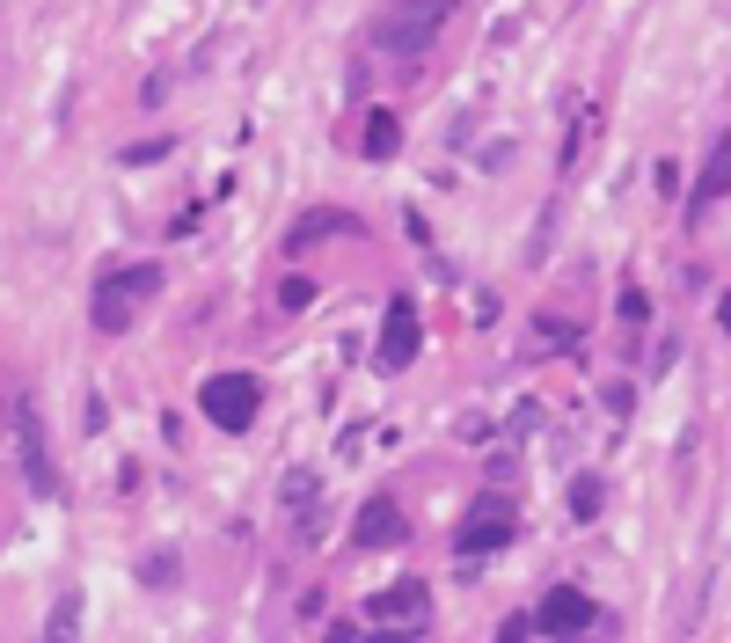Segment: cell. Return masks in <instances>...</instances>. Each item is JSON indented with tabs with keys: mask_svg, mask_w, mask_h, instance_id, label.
Returning a JSON list of instances; mask_svg holds the SVG:
<instances>
[{
	"mask_svg": "<svg viewBox=\"0 0 731 643\" xmlns=\"http://www.w3.org/2000/svg\"><path fill=\"white\" fill-rule=\"evenodd\" d=\"M717 322H724V330H731V285H724V293H717Z\"/></svg>",
	"mask_w": 731,
	"mask_h": 643,
	"instance_id": "cell-23",
	"label": "cell"
},
{
	"mask_svg": "<svg viewBox=\"0 0 731 643\" xmlns=\"http://www.w3.org/2000/svg\"><path fill=\"white\" fill-rule=\"evenodd\" d=\"M614 314H622V330L637 336L651 322V293H644V285H622V293H614Z\"/></svg>",
	"mask_w": 731,
	"mask_h": 643,
	"instance_id": "cell-14",
	"label": "cell"
},
{
	"mask_svg": "<svg viewBox=\"0 0 731 643\" xmlns=\"http://www.w3.org/2000/svg\"><path fill=\"white\" fill-rule=\"evenodd\" d=\"M81 629V600H59V614H52V636H73Z\"/></svg>",
	"mask_w": 731,
	"mask_h": 643,
	"instance_id": "cell-20",
	"label": "cell"
},
{
	"mask_svg": "<svg viewBox=\"0 0 731 643\" xmlns=\"http://www.w3.org/2000/svg\"><path fill=\"white\" fill-rule=\"evenodd\" d=\"M402 534H410V520H402L395 498H366L359 520H351V541H359V549H395Z\"/></svg>",
	"mask_w": 731,
	"mask_h": 643,
	"instance_id": "cell-8",
	"label": "cell"
},
{
	"mask_svg": "<svg viewBox=\"0 0 731 643\" xmlns=\"http://www.w3.org/2000/svg\"><path fill=\"white\" fill-rule=\"evenodd\" d=\"M520 636H534V614H512V622H498V643H520Z\"/></svg>",
	"mask_w": 731,
	"mask_h": 643,
	"instance_id": "cell-22",
	"label": "cell"
},
{
	"mask_svg": "<svg viewBox=\"0 0 731 643\" xmlns=\"http://www.w3.org/2000/svg\"><path fill=\"white\" fill-rule=\"evenodd\" d=\"M424 607H432V585H424V577H395V585L388 592H373V600H366V614H373V622H388V629H410V636H424Z\"/></svg>",
	"mask_w": 731,
	"mask_h": 643,
	"instance_id": "cell-6",
	"label": "cell"
},
{
	"mask_svg": "<svg viewBox=\"0 0 731 643\" xmlns=\"http://www.w3.org/2000/svg\"><path fill=\"white\" fill-rule=\"evenodd\" d=\"M549 242H557V205H549V212H541V227H534V249H527V257H549Z\"/></svg>",
	"mask_w": 731,
	"mask_h": 643,
	"instance_id": "cell-19",
	"label": "cell"
},
{
	"mask_svg": "<svg viewBox=\"0 0 731 643\" xmlns=\"http://www.w3.org/2000/svg\"><path fill=\"white\" fill-rule=\"evenodd\" d=\"M578 344V322H563V314H534V351H563Z\"/></svg>",
	"mask_w": 731,
	"mask_h": 643,
	"instance_id": "cell-15",
	"label": "cell"
},
{
	"mask_svg": "<svg viewBox=\"0 0 731 643\" xmlns=\"http://www.w3.org/2000/svg\"><path fill=\"white\" fill-rule=\"evenodd\" d=\"M724 191H731V140L717 147V161H710V169H702V183H695V212L710 205V198H724Z\"/></svg>",
	"mask_w": 731,
	"mask_h": 643,
	"instance_id": "cell-13",
	"label": "cell"
},
{
	"mask_svg": "<svg viewBox=\"0 0 731 643\" xmlns=\"http://www.w3.org/2000/svg\"><path fill=\"white\" fill-rule=\"evenodd\" d=\"M447 16H453V0H388L381 16H373V44L388 59H418L447 30Z\"/></svg>",
	"mask_w": 731,
	"mask_h": 643,
	"instance_id": "cell-2",
	"label": "cell"
},
{
	"mask_svg": "<svg viewBox=\"0 0 731 643\" xmlns=\"http://www.w3.org/2000/svg\"><path fill=\"white\" fill-rule=\"evenodd\" d=\"M418 344H424L418 300H388V314H381V365H388V373H402V365L418 359Z\"/></svg>",
	"mask_w": 731,
	"mask_h": 643,
	"instance_id": "cell-7",
	"label": "cell"
},
{
	"mask_svg": "<svg viewBox=\"0 0 731 643\" xmlns=\"http://www.w3.org/2000/svg\"><path fill=\"white\" fill-rule=\"evenodd\" d=\"M22 469H30V490H37V498H59V469H52V453L37 446L30 424H22Z\"/></svg>",
	"mask_w": 731,
	"mask_h": 643,
	"instance_id": "cell-11",
	"label": "cell"
},
{
	"mask_svg": "<svg viewBox=\"0 0 731 643\" xmlns=\"http://www.w3.org/2000/svg\"><path fill=\"white\" fill-rule=\"evenodd\" d=\"M512 534H520V512H512V498H475L469 504V520L453 526V556H498V549H512Z\"/></svg>",
	"mask_w": 731,
	"mask_h": 643,
	"instance_id": "cell-3",
	"label": "cell"
},
{
	"mask_svg": "<svg viewBox=\"0 0 731 643\" xmlns=\"http://www.w3.org/2000/svg\"><path fill=\"white\" fill-rule=\"evenodd\" d=\"M402 147V124H395V110H366V154L373 161H388Z\"/></svg>",
	"mask_w": 731,
	"mask_h": 643,
	"instance_id": "cell-12",
	"label": "cell"
},
{
	"mask_svg": "<svg viewBox=\"0 0 731 643\" xmlns=\"http://www.w3.org/2000/svg\"><path fill=\"white\" fill-rule=\"evenodd\" d=\"M600 395H608V410H614V418H629V410H637V395H629L622 381H608V388H600Z\"/></svg>",
	"mask_w": 731,
	"mask_h": 643,
	"instance_id": "cell-21",
	"label": "cell"
},
{
	"mask_svg": "<svg viewBox=\"0 0 731 643\" xmlns=\"http://www.w3.org/2000/svg\"><path fill=\"white\" fill-rule=\"evenodd\" d=\"M198 410H206L220 432H234L242 439L249 424H257V410H263V388L249 381V373H212L206 388H198Z\"/></svg>",
	"mask_w": 731,
	"mask_h": 643,
	"instance_id": "cell-4",
	"label": "cell"
},
{
	"mask_svg": "<svg viewBox=\"0 0 731 643\" xmlns=\"http://www.w3.org/2000/svg\"><path fill=\"white\" fill-rule=\"evenodd\" d=\"M585 629H600V607H592L578 585H557L534 607V636H585Z\"/></svg>",
	"mask_w": 731,
	"mask_h": 643,
	"instance_id": "cell-5",
	"label": "cell"
},
{
	"mask_svg": "<svg viewBox=\"0 0 731 643\" xmlns=\"http://www.w3.org/2000/svg\"><path fill=\"white\" fill-rule=\"evenodd\" d=\"M140 577H147V585H176V577H183V563H176L169 549H154V556L140 563Z\"/></svg>",
	"mask_w": 731,
	"mask_h": 643,
	"instance_id": "cell-16",
	"label": "cell"
},
{
	"mask_svg": "<svg viewBox=\"0 0 731 643\" xmlns=\"http://www.w3.org/2000/svg\"><path fill=\"white\" fill-rule=\"evenodd\" d=\"M344 212H337V205H322V212H308V220H293V234H286V257H308V249L314 242H330V234H344Z\"/></svg>",
	"mask_w": 731,
	"mask_h": 643,
	"instance_id": "cell-9",
	"label": "cell"
},
{
	"mask_svg": "<svg viewBox=\"0 0 731 643\" xmlns=\"http://www.w3.org/2000/svg\"><path fill=\"white\" fill-rule=\"evenodd\" d=\"M154 293H161V263H118V271H103L88 314H96V330H103V336H124Z\"/></svg>",
	"mask_w": 731,
	"mask_h": 643,
	"instance_id": "cell-1",
	"label": "cell"
},
{
	"mask_svg": "<svg viewBox=\"0 0 731 643\" xmlns=\"http://www.w3.org/2000/svg\"><path fill=\"white\" fill-rule=\"evenodd\" d=\"M286 504H293V512H308V504H314V475H308V469L286 475Z\"/></svg>",
	"mask_w": 731,
	"mask_h": 643,
	"instance_id": "cell-18",
	"label": "cell"
},
{
	"mask_svg": "<svg viewBox=\"0 0 731 643\" xmlns=\"http://www.w3.org/2000/svg\"><path fill=\"white\" fill-rule=\"evenodd\" d=\"M600 504H608V483H600V475H571V490H563V512L585 526V520H600Z\"/></svg>",
	"mask_w": 731,
	"mask_h": 643,
	"instance_id": "cell-10",
	"label": "cell"
},
{
	"mask_svg": "<svg viewBox=\"0 0 731 643\" xmlns=\"http://www.w3.org/2000/svg\"><path fill=\"white\" fill-rule=\"evenodd\" d=\"M308 300H314V279H300V271H293V279H279V308H308Z\"/></svg>",
	"mask_w": 731,
	"mask_h": 643,
	"instance_id": "cell-17",
	"label": "cell"
}]
</instances>
